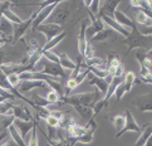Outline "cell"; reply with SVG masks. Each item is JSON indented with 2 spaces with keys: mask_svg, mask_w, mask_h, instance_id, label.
Listing matches in <instances>:
<instances>
[{
  "mask_svg": "<svg viewBox=\"0 0 152 146\" xmlns=\"http://www.w3.org/2000/svg\"><path fill=\"white\" fill-rule=\"evenodd\" d=\"M101 93L98 90L93 92H83V93H75L70 96H63L61 97V101L67 105H70L74 107L80 116L86 120H89L93 115L92 112V107L97 101H99Z\"/></svg>",
  "mask_w": 152,
  "mask_h": 146,
  "instance_id": "1",
  "label": "cell"
},
{
  "mask_svg": "<svg viewBox=\"0 0 152 146\" xmlns=\"http://www.w3.org/2000/svg\"><path fill=\"white\" fill-rule=\"evenodd\" d=\"M35 72H40V73H44L47 76H50V77L54 78H66L67 74L64 72V69L61 67V64H57V63H53L49 62L48 59H40L37 64V68H35Z\"/></svg>",
  "mask_w": 152,
  "mask_h": 146,
  "instance_id": "2",
  "label": "cell"
},
{
  "mask_svg": "<svg viewBox=\"0 0 152 146\" xmlns=\"http://www.w3.org/2000/svg\"><path fill=\"white\" fill-rule=\"evenodd\" d=\"M131 29H132V32H129L128 37L122 42L123 44H126L128 47V51L126 53V56L131 51L136 49V48H145V47H147V44H148V38L143 37L142 34L140 33L138 29H137V25H134L133 28H131Z\"/></svg>",
  "mask_w": 152,
  "mask_h": 146,
  "instance_id": "3",
  "label": "cell"
},
{
  "mask_svg": "<svg viewBox=\"0 0 152 146\" xmlns=\"http://www.w3.org/2000/svg\"><path fill=\"white\" fill-rule=\"evenodd\" d=\"M66 1H62L58 4V7L54 9V12L50 14V17L47 19L45 23L48 24H57V25H63L67 23L69 17H70V9L66 5Z\"/></svg>",
  "mask_w": 152,
  "mask_h": 146,
  "instance_id": "4",
  "label": "cell"
},
{
  "mask_svg": "<svg viewBox=\"0 0 152 146\" xmlns=\"http://www.w3.org/2000/svg\"><path fill=\"white\" fill-rule=\"evenodd\" d=\"M38 13H39V9L31 14L30 18H28L26 20H23V21H21L20 24H18V25H14V34H13V39H12V44H13V45H14L17 42L20 40V38L25 34L26 30H28L29 28H31V25H33V21H34V19L37 18Z\"/></svg>",
  "mask_w": 152,
  "mask_h": 146,
  "instance_id": "5",
  "label": "cell"
},
{
  "mask_svg": "<svg viewBox=\"0 0 152 146\" xmlns=\"http://www.w3.org/2000/svg\"><path fill=\"white\" fill-rule=\"evenodd\" d=\"M59 3H61V1H54V3H52L50 5H48V7L43 8L42 10L39 9V13H38L37 18H35L34 21H33V25H31V30L35 32V30L38 29V26L42 25V24H44L45 21H47V19L50 17V14L54 12V9L58 7Z\"/></svg>",
  "mask_w": 152,
  "mask_h": 146,
  "instance_id": "6",
  "label": "cell"
},
{
  "mask_svg": "<svg viewBox=\"0 0 152 146\" xmlns=\"http://www.w3.org/2000/svg\"><path fill=\"white\" fill-rule=\"evenodd\" d=\"M132 105L140 112H152V92L137 96L133 98Z\"/></svg>",
  "mask_w": 152,
  "mask_h": 146,
  "instance_id": "7",
  "label": "cell"
},
{
  "mask_svg": "<svg viewBox=\"0 0 152 146\" xmlns=\"http://www.w3.org/2000/svg\"><path fill=\"white\" fill-rule=\"evenodd\" d=\"M124 117H126V123H124V127H123L119 132H117L116 137H119L121 135L126 134V132H128V131L137 132V134H141V132H142V128L138 126V123H137V121L134 120V117H133V115H132V112H131V111H129V110H126V111H124Z\"/></svg>",
  "mask_w": 152,
  "mask_h": 146,
  "instance_id": "8",
  "label": "cell"
},
{
  "mask_svg": "<svg viewBox=\"0 0 152 146\" xmlns=\"http://www.w3.org/2000/svg\"><path fill=\"white\" fill-rule=\"evenodd\" d=\"M40 33H43L45 35V39L47 42H49L52 39H54L57 35H59L61 33H63V28L61 25H57V24H48V23H44L38 26V29Z\"/></svg>",
  "mask_w": 152,
  "mask_h": 146,
  "instance_id": "9",
  "label": "cell"
},
{
  "mask_svg": "<svg viewBox=\"0 0 152 146\" xmlns=\"http://www.w3.org/2000/svg\"><path fill=\"white\" fill-rule=\"evenodd\" d=\"M39 120V117H35L33 121H23V120H17L15 118L14 120V122H13V125H14V127L18 130V132L20 134V136L23 137V139H25L26 137V135H28L31 130H33V127L35 126V123H37V121Z\"/></svg>",
  "mask_w": 152,
  "mask_h": 146,
  "instance_id": "10",
  "label": "cell"
},
{
  "mask_svg": "<svg viewBox=\"0 0 152 146\" xmlns=\"http://www.w3.org/2000/svg\"><path fill=\"white\" fill-rule=\"evenodd\" d=\"M98 19H102V21L104 24H107L110 28L112 29V30H116L117 33H119L122 37H124V38H127L128 37V34H129V30L128 29H126V28H123V26L121 25V24H118L117 21L113 19V18H111V17H108V15H104V14H102V13H98Z\"/></svg>",
  "mask_w": 152,
  "mask_h": 146,
  "instance_id": "11",
  "label": "cell"
},
{
  "mask_svg": "<svg viewBox=\"0 0 152 146\" xmlns=\"http://www.w3.org/2000/svg\"><path fill=\"white\" fill-rule=\"evenodd\" d=\"M34 88H44V90H48L49 86H48L44 81H37V79H33V81H21L20 84L17 87V90L19 92H23V93H26V92H30L33 91ZM49 91V90H48Z\"/></svg>",
  "mask_w": 152,
  "mask_h": 146,
  "instance_id": "12",
  "label": "cell"
},
{
  "mask_svg": "<svg viewBox=\"0 0 152 146\" xmlns=\"http://www.w3.org/2000/svg\"><path fill=\"white\" fill-rule=\"evenodd\" d=\"M89 26V19L86 18L82 20L80 23V29H79V34H78V51H79V56H84V51H86V47H87V35H86V32L87 28Z\"/></svg>",
  "mask_w": 152,
  "mask_h": 146,
  "instance_id": "13",
  "label": "cell"
},
{
  "mask_svg": "<svg viewBox=\"0 0 152 146\" xmlns=\"http://www.w3.org/2000/svg\"><path fill=\"white\" fill-rule=\"evenodd\" d=\"M87 79H88V83L91 86H96L97 90L99 91V93L103 95V97H104V95L107 93V91H108V86H110V83H108L106 79L97 77V76H94L93 73H91V72L88 73V76H87Z\"/></svg>",
  "mask_w": 152,
  "mask_h": 146,
  "instance_id": "14",
  "label": "cell"
},
{
  "mask_svg": "<svg viewBox=\"0 0 152 146\" xmlns=\"http://www.w3.org/2000/svg\"><path fill=\"white\" fill-rule=\"evenodd\" d=\"M91 14V13H89ZM91 25L87 28V32H86V35L89 38H93L96 34H98L99 32H102L103 29L106 28L104 26V23L102 21V19H97L96 17H93V15L91 14Z\"/></svg>",
  "mask_w": 152,
  "mask_h": 146,
  "instance_id": "15",
  "label": "cell"
},
{
  "mask_svg": "<svg viewBox=\"0 0 152 146\" xmlns=\"http://www.w3.org/2000/svg\"><path fill=\"white\" fill-rule=\"evenodd\" d=\"M13 116L17 118V120H23V121H33L34 120L30 111L24 106H13Z\"/></svg>",
  "mask_w": 152,
  "mask_h": 146,
  "instance_id": "16",
  "label": "cell"
},
{
  "mask_svg": "<svg viewBox=\"0 0 152 146\" xmlns=\"http://www.w3.org/2000/svg\"><path fill=\"white\" fill-rule=\"evenodd\" d=\"M0 34L9 40H12L13 34H14V24L10 23V21L8 19H5L4 17L0 19Z\"/></svg>",
  "mask_w": 152,
  "mask_h": 146,
  "instance_id": "17",
  "label": "cell"
},
{
  "mask_svg": "<svg viewBox=\"0 0 152 146\" xmlns=\"http://www.w3.org/2000/svg\"><path fill=\"white\" fill-rule=\"evenodd\" d=\"M113 19H115L118 24H121L123 28H126V29L133 28V26L136 25L134 21L131 18H129V17H127V15L124 14L123 12H121V10H116L115 15H113Z\"/></svg>",
  "mask_w": 152,
  "mask_h": 146,
  "instance_id": "18",
  "label": "cell"
},
{
  "mask_svg": "<svg viewBox=\"0 0 152 146\" xmlns=\"http://www.w3.org/2000/svg\"><path fill=\"white\" fill-rule=\"evenodd\" d=\"M118 5H119V1H104L102 4V9L99 10V13L113 18V15H115L116 10H117L116 8Z\"/></svg>",
  "mask_w": 152,
  "mask_h": 146,
  "instance_id": "19",
  "label": "cell"
},
{
  "mask_svg": "<svg viewBox=\"0 0 152 146\" xmlns=\"http://www.w3.org/2000/svg\"><path fill=\"white\" fill-rule=\"evenodd\" d=\"M151 135H152V125L151 123H146L142 128V132L140 134V137H138L137 141H136L134 146H143Z\"/></svg>",
  "mask_w": 152,
  "mask_h": 146,
  "instance_id": "20",
  "label": "cell"
},
{
  "mask_svg": "<svg viewBox=\"0 0 152 146\" xmlns=\"http://www.w3.org/2000/svg\"><path fill=\"white\" fill-rule=\"evenodd\" d=\"M86 132V128L84 126H79L77 122L72 123L68 128H67V134H68V137H73V139H78L80 135H83Z\"/></svg>",
  "mask_w": 152,
  "mask_h": 146,
  "instance_id": "21",
  "label": "cell"
},
{
  "mask_svg": "<svg viewBox=\"0 0 152 146\" xmlns=\"http://www.w3.org/2000/svg\"><path fill=\"white\" fill-rule=\"evenodd\" d=\"M58 57H59V64H61V67L63 69H69V71L72 72L75 68V63L66 54V53H59Z\"/></svg>",
  "mask_w": 152,
  "mask_h": 146,
  "instance_id": "22",
  "label": "cell"
},
{
  "mask_svg": "<svg viewBox=\"0 0 152 146\" xmlns=\"http://www.w3.org/2000/svg\"><path fill=\"white\" fill-rule=\"evenodd\" d=\"M66 35H67V33L66 32H63V33H61L59 35H57L54 39H52V40H49V42H47L42 47V52H48V51H52L54 47L56 45H58L59 43H61L64 38H66Z\"/></svg>",
  "mask_w": 152,
  "mask_h": 146,
  "instance_id": "23",
  "label": "cell"
},
{
  "mask_svg": "<svg viewBox=\"0 0 152 146\" xmlns=\"http://www.w3.org/2000/svg\"><path fill=\"white\" fill-rule=\"evenodd\" d=\"M113 33V30L111 28H104L102 32H99L98 34H96L93 38H91V39L88 40L89 43H94V42H104L107 39H110L111 35Z\"/></svg>",
  "mask_w": 152,
  "mask_h": 146,
  "instance_id": "24",
  "label": "cell"
},
{
  "mask_svg": "<svg viewBox=\"0 0 152 146\" xmlns=\"http://www.w3.org/2000/svg\"><path fill=\"white\" fill-rule=\"evenodd\" d=\"M8 131H9V134H10V136H12L13 141L17 144V146H28V145L25 144V140L20 136V134L18 132V130L14 127V125H10V126L8 127Z\"/></svg>",
  "mask_w": 152,
  "mask_h": 146,
  "instance_id": "25",
  "label": "cell"
},
{
  "mask_svg": "<svg viewBox=\"0 0 152 146\" xmlns=\"http://www.w3.org/2000/svg\"><path fill=\"white\" fill-rule=\"evenodd\" d=\"M3 17H4L5 19H8L10 23H13L14 25H18V24H20L21 21H23V20H21V18H19V15L15 14L10 8H7V9L4 10Z\"/></svg>",
  "mask_w": 152,
  "mask_h": 146,
  "instance_id": "26",
  "label": "cell"
},
{
  "mask_svg": "<svg viewBox=\"0 0 152 146\" xmlns=\"http://www.w3.org/2000/svg\"><path fill=\"white\" fill-rule=\"evenodd\" d=\"M134 82H136V76H134V73L127 72L126 74H124V77H123V87H124L126 93L132 90V86L134 84Z\"/></svg>",
  "mask_w": 152,
  "mask_h": 146,
  "instance_id": "27",
  "label": "cell"
},
{
  "mask_svg": "<svg viewBox=\"0 0 152 146\" xmlns=\"http://www.w3.org/2000/svg\"><path fill=\"white\" fill-rule=\"evenodd\" d=\"M13 106L9 101H1L0 102V116H5V117H9V116H13Z\"/></svg>",
  "mask_w": 152,
  "mask_h": 146,
  "instance_id": "28",
  "label": "cell"
},
{
  "mask_svg": "<svg viewBox=\"0 0 152 146\" xmlns=\"http://www.w3.org/2000/svg\"><path fill=\"white\" fill-rule=\"evenodd\" d=\"M136 23L138 26H150L152 25V19H150L143 12H140L136 14Z\"/></svg>",
  "mask_w": 152,
  "mask_h": 146,
  "instance_id": "29",
  "label": "cell"
},
{
  "mask_svg": "<svg viewBox=\"0 0 152 146\" xmlns=\"http://www.w3.org/2000/svg\"><path fill=\"white\" fill-rule=\"evenodd\" d=\"M31 102L35 105V107H44V109H47V107L50 105L45 97H42V96H39L38 93H33V95H31Z\"/></svg>",
  "mask_w": 152,
  "mask_h": 146,
  "instance_id": "30",
  "label": "cell"
},
{
  "mask_svg": "<svg viewBox=\"0 0 152 146\" xmlns=\"http://www.w3.org/2000/svg\"><path fill=\"white\" fill-rule=\"evenodd\" d=\"M111 122H112V125L115 126V128L117 130V132H119L124 127V123H126V117H124L123 115H117V116H115L112 118Z\"/></svg>",
  "mask_w": 152,
  "mask_h": 146,
  "instance_id": "31",
  "label": "cell"
},
{
  "mask_svg": "<svg viewBox=\"0 0 152 146\" xmlns=\"http://www.w3.org/2000/svg\"><path fill=\"white\" fill-rule=\"evenodd\" d=\"M15 56H17L15 53H9V52L0 48V66H1V64H5V63H14L12 61V58L15 57Z\"/></svg>",
  "mask_w": 152,
  "mask_h": 146,
  "instance_id": "32",
  "label": "cell"
},
{
  "mask_svg": "<svg viewBox=\"0 0 152 146\" xmlns=\"http://www.w3.org/2000/svg\"><path fill=\"white\" fill-rule=\"evenodd\" d=\"M88 71L91 73H93L94 76H97V77L103 78V79H106L108 76H110V73H108L106 68H101V67H88Z\"/></svg>",
  "mask_w": 152,
  "mask_h": 146,
  "instance_id": "33",
  "label": "cell"
},
{
  "mask_svg": "<svg viewBox=\"0 0 152 146\" xmlns=\"http://www.w3.org/2000/svg\"><path fill=\"white\" fill-rule=\"evenodd\" d=\"M92 141H93V132L89 131H86L78 139H75V142H80V144H91Z\"/></svg>",
  "mask_w": 152,
  "mask_h": 146,
  "instance_id": "34",
  "label": "cell"
},
{
  "mask_svg": "<svg viewBox=\"0 0 152 146\" xmlns=\"http://www.w3.org/2000/svg\"><path fill=\"white\" fill-rule=\"evenodd\" d=\"M45 98L48 100V102H49L50 105H53V103H57V102L61 101V96H59V93L57 91L49 90V91H48V93H47Z\"/></svg>",
  "mask_w": 152,
  "mask_h": 146,
  "instance_id": "35",
  "label": "cell"
},
{
  "mask_svg": "<svg viewBox=\"0 0 152 146\" xmlns=\"http://www.w3.org/2000/svg\"><path fill=\"white\" fill-rule=\"evenodd\" d=\"M44 121L47 122L48 127H52V128H56L57 130V128H59V126H61V120H58L57 117H54L52 115L48 116Z\"/></svg>",
  "mask_w": 152,
  "mask_h": 146,
  "instance_id": "36",
  "label": "cell"
},
{
  "mask_svg": "<svg viewBox=\"0 0 152 146\" xmlns=\"http://www.w3.org/2000/svg\"><path fill=\"white\" fill-rule=\"evenodd\" d=\"M77 87H78V83L75 82V79L74 78H69L67 81V83H66V93H64V96H69L70 92L74 91Z\"/></svg>",
  "mask_w": 152,
  "mask_h": 146,
  "instance_id": "37",
  "label": "cell"
},
{
  "mask_svg": "<svg viewBox=\"0 0 152 146\" xmlns=\"http://www.w3.org/2000/svg\"><path fill=\"white\" fill-rule=\"evenodd\" d=\"M43 58L48 59L49 62H53V63H57L59 64V57L57 53H54L52 51H48V52H43Z\"/></svg>",
  "mask_w": 152,
  "mask_h": 146,
  "instance_id": "38",
  "label": "cell"
},
{
  "mask_svg": "<svg viewBox=\"0 0 152 146\" xmlns=\"http://www.w3.org/2000/svg\"><path fill=\"white\" fill-rule=\"evenodd\" d=\"M94 57V48L93 45H92V43H87V47H86V51H84V61H89V59H92Z\"/></svg>",
  "mask_w": 152,
  "mask_h": 146,
  "instance_id": "39",
  "label": "cell"
},
{
  "mask_svg": "<svg viewBox=\"0 0 152 146\" xmlns=\"http://www.w3.org/2000/svg\"><path fill=\"white\" fill-rule=\"evenodd\" d=\"M8 81H9L10 86H13V87H15V88H17L18 86L20 84V82H21L18 73H12V74H9V76H8Z\"/></svg>",
  "mask_w": 152,
  "mask_h": 146,
  "instance_id": "40",
  "label": "cell"
},
{
  "mask_svg": "<svg viewBox=\"0 0 152 146\" xmlns=\"http://www.w3.org/2000/svg\"><path fill=\"white\" fill-rule=\"evenodd\" d=\"M99 7H101V1L99 0H93V1H91V5H89V13L93 15H98L99 13Z\"/></svg>",
  "mask_w": 152,
  "mask_h": 146,
  "instance_id": "41",
  "label": "cell"
},
{
  "mask_svg": "<svg viewBox=\"0 0 152 146\" xmlns=\"http://www.w3.org/2000/svg\"><path fill=\"white\" fill-rule=\"evenodd\" d=\"M37 128H38V121L35 123V126L31 130V137L29 140L28 146H38V135H37Z\"/></svg>",
  "mask_w": 152,
  "mask_h": 146,
  "instance_id": "42",
  "label": "cell"
},
{
  "mask_svg": "<svg viewBox=\"0 0 152 146\" xmlns=\"http://www.w3.org/2000/svg\"><path fill=\"white\" fill-rule=\"evenodd\" d=\"M137 29L143 37H152V25L150 26H137Z\"/></svg>",
  "mask_w": 152,
  "mask_h": 146,
  "instance_id": "43",
  "label": "cell"
},
{
  "mask_svg": "<svg viewBox=\"0 0 152 146\" xmlns=\"http://www.w3.org/2000/svg\"><path fill=\"white\" fill-rule=\"evenodd\" d=\"M0 97L1 98H4V100H7V101H13V100H15L17 97H15L14 95H12L9 91H7V90H4V88H1L0 87Z\"/></svg>",
  "mask_w": 152,
  "mask_h": 146,
  "instance_id": "44",
  "label": "cell"
},
{
  "mask_svg": "<svg viewBox=\"0 0 152 146\" xmlns=\"http://www.w3.org/2000/svg\"><path fill=\"white\" fill-rule=\"evenodd\" d=\"M126 93V91H124V87H123V82L121 83L117 87V90H116V92H115V95H116V100H117V102H119L122 100V97H123V95Z\"/></svg>",
  "mask_w": 152,
  "mask_h": 146,
  "instance_id": "45",
  "label": "cell"
},
{
  "mask_svg": "<svg viewBox=\"0 0 152 146\" xmlns=\"http://www.w3.org/2000/svg\"><path fill=\"white\" fill-rule=\"evenodd\" d=\"M140 81H142V82H145V83L152 84V74L148 76V77H140Z\"/></svg>",
  "mask_w": 152,
  "mask_h": 146,
  "instance_id": "46",
  "label": "cell"
},
{
  "mask_svg": "<svg viewBox=\"0 0 152 146\" xmlns=\"http://www.w3.org/2000/svg\"><path fill=\"white\" fill-rule=\"evenodd\" d=\"M129 5L133 8H138L140 9V5H141V1H137V0H132V1H129Z\"/></svg>",
  "mask_w": 152,
  "mask_h": 146,
  "instance_id": "47",
  "label": "cell"
},
{
  "mask_svg": "<svg viewBox=\"0 0 152 146\" xmlns=\"http://www.w3.org/2000/svg\"><path fill=\"white\" fill-rule=\"evenodd\" d=\"M0 146H17V144H15L14 141H5V142H3V144H0Z\"/></svg>",
  "mask_w": 152,
  "mask_h": 146,
  "instance_id": "48",
  "label": "cell"
},
{
  "mask_svg": "<svg viewBox=\"0 0 152 146\" xmlns=\"http://www.w3.org/2000/svg\"><path fill=\"white\" fill-rule=\"evenodd\" d=\"M7 135H8V132H7V131H3L1 134H0V144H1L3 140H4L5 137H7Z\"/></svg>",
  "mask_w": 152,
  "mask_h": 146,
  "instance_id": "49",
  "label": "cell"
},
{
  "mask_svg": "<svg viewBox=\"0 0 152 146\" xmlns=\"http://www.w3.org/2000/svg\"><path fill=\"white\" fill-rule=\"evenodd\" d=\"M143 146H152V135H151V136L148 137V140H147V141H146V144H145Z\"/></svg>",
  "mask_w": 152,
  "mask_h": 146,
  "instance_id": "50",
  "label": "cell"
},
{
  "mask_svg": "<svg viewBox=\"0 0 152 146\" xmlns=\"http://www.w3.org/2000/svg\"><path fill=\"white\" fill-rule=\"evenodd\" d=\"M146 54H147V57H148V58H152V48H151V49H150L148 52H146Z\"/></svg>",
  "mask_w": 152,
  "mask_h": 146,
  "instance_id": "51",
  "label": "cell"
},
{
  "mask_svg": "<svg viewBox=\"0 0 152 146\" xmlns=\"http://www.w3.org/2000/svg\"><path fill=\"white\" fill-rule=\"evenodd\" d=\"M150 59H151V62H152V58H150Z\"/></svg>",
  "mask_w": 152,
  "mask_h": 146,
  "instance_id": "52",
  "label": "cell"
},
{
  "mask_svg": "<svg viewBox=\"0 0 152 146\" xmlns=\"http://www.w3.org/2000/svg\"><path fill=\"white\" fill-rule=\"evenodd\" d=\"M47 146H49V145H47Z\"/></svg>",
  "mask_w": 152,
  "mask_h": 146,
  "instance_id": "53",
  "label": "cell"
}]
</instances>
